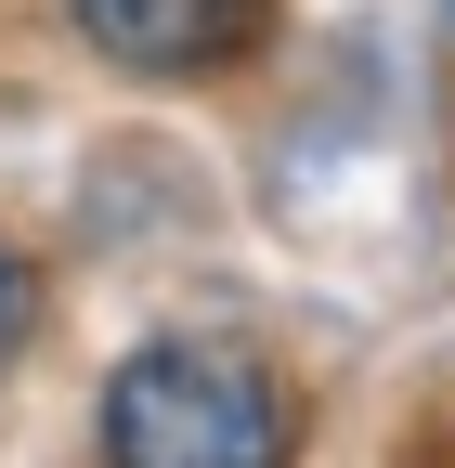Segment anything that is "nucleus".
I'll list each match as a JSON object with an SVG mask.
<instances>
[{
  "instance_id": "1",
  "label": "nucleus",
  "mask_w": 455,
  "mask_h": 468,
  "mask_svg": "<svg viewBox=\"0 0 455 468\" xmlns=\"http://www.w3.org/2000/svg\"><path fill=\"white\" fill-rule=\"evenodd\" d=\"M300 403L221 338H156L104 378V468H287Z\"/></svg>"
},
{
  "instance_id": "2",
  "label": "nucleus",
  "mask_w": 455,
  "mask_h": 468,
  "mask_svg": "<svg viewBox=\"0 0 455 468\" xmlns=\"http://www.w3.org/2000/svg\"><path fill=\"white\" fill-rule=\"evenodd\" d=\"M91 52H118L143 79H183V66H235L260 39V0H66Z\"/></svg>"
},
{
  "instance_id": "3",
  "label": "nucleus",
  "mask_w": 455,
  "mask_h": 468,
  "mask_svg": "<svg viewBox=\"0 0 455 468\" xmlns=\"http://www.w3.org/2000/svg\"><path fill=\"white\" fill-rule=\"evenodd\" d=\"M26 325H39V273L14 261V234H0V365L26 351Z\"/></svg>"
},
{
  "instance_id": "4",
  "label": "nucleus",
  "mask_w": 455,
  "mask_h": 468,
  "mask_svg": "<svg viewBox=\"0 0 455 468\" xmlns=\"http://www.w3.org/2000/svg\"><path fill=\"white\" fill-rule=\"evenodd\" d=\"M442 27H455V0H442Z\"/></svg>"
}]
</instances>
